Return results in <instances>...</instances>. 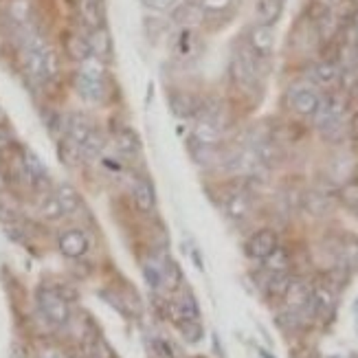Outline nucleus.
Wrapping results in <instances>:
<instances>
[{
	"label": "nucleus",
	"instance_id": "obj_37",
	"mask_svg": "<svg viewBox=\"0 0 358 358\" xmlns=\"http://www.w3.org/2000/svg\"><path fill=\"white\" fill-rule=\"evenodd\" d=\"M182 3V0H143L145 9H152V11H174L178 5Z\"/></svg>",
	"mask_w": 358,
	"mask_h": 358
},
{
	"label": "nucleus",
	"instance_id": "obj_31",
	"mask_svg": "<svg viewBox=\"0 0 358 358\" xmlns=\"http://www.w3.org/2000/svg\"><path fill=\"white\" fill-rule=\"evenodd\" d=\"M336 196H338V200L343 202V205L350 211H356L358 213V178H348L336 189Z\"/></svg>",
	"mask_w": 358,
	"mask_h": 358
},
{
	"label": "nucleus",
	"instance_id": "obj_15",
	"mask_svg": "<svg viewBox=\"0 0 358 358\" xmlns=\"http://www.w3.org/2000/svg\"><path fill=\"white\" fill-rule=\"evenodd\" d=\"M167 103L172 108V113L180 119H194L200 115V101L189 95V92H182V90H174L167 95Z\"/></svg>",
	"mask_w": 358,
	"mask_h": 358
},
{
	"label": "nucleus",
	"instance_id": "obj_33",
	"mask_svg": "<svg viewBox=\"0 0 358 358\" xmlns=\"http://www.w3.org/2000/svg\"><path fill=\"white\" fill-rule=\"evenodd\" d=\"M176 325H178L182 338L187 341V343H192V345L200 343L202 336H205V330H202L200 321H178Z\"/></svg>",
	"mask_w": 358,
	"mask_h": 358
},
{
	"label": "nucleus",
	"instance_id": "obj_18",
	"mask_svg": "<svg viewBox=\"0 0 358 358\" xmlns=\"http://www.w3.org/2000/svg\"><path fill=\"white\" fill-rule=\"evenodd\" d=\"M132 200L138 211L150 213L157 207V194H154V187L145 178H134L132 182Z\"/></svg>",
	"mask_w": 358,
	"mask_h": 358
},
{
	"label": "nucleus",
	"instance_id": "obj_17",
	"mask_svg": "<svg viewBox=\"0 0 358 358\" xmlns=\"http://www.w3.org/2000/svg\"><path fill=\"white\" fill-rule=\"evenodd\" d=\"M308 75H310V80H313L317 86H323V88H330L336 82H341V69L334 64L332 59L317 62V64H313V69H310Z\"/></svg>",
	"mask_w": 358,
	"mask_h": 358
},
{
	"label": "nucleus",
	"instance_id": "obj_30",
	"mask_svg": "<svg viewBox=\"0 0 358 358\" xmlns=\"http://www.w3.org/2000/svg\"><path fill=\"white\" fill-rule=\"evenodd\" d=\"M262 268L271 271V273H288V268H290V253L286 251L284 246H277L275 251L262 262Z\"/></svg>",
	"mask_w": 358,
	"mask_h": 358
},
{
	"label": "nucleus",
	"instance_id": "obj_5",
	"mask_svg": "<svg viewBox=\"0 0 358 358\" xmlns=\"http://www.w3.org/2000/svg\"><path fill=\"white\" fill-rule=\"evenodd\" d=\"M321 92L310 84H297L288 90V106L301 117H313L321 103Z\"/></svg>",
	"mask_w": 358,
	"mask_h": 358
},
{
	"label": "nucleus",
	"instance_id": "obj_35",
	"mask_svg": "<svg viewBox=\"0 0 358 358\" xmlns=\"http://www.w3.org/2000/svg\"><path fill=\"white\" fill-rule=\"evenodd\" d=\"M57 152H59V159L64 161L66 165H75V163H80V161H82V152H80V145H75L73 141H69L66 136L62 138V143H59Z\"/></svg>",
	"mask_w": 358,
	"mask_h": 358
},
{
	"label": "nucleus",
	"instance_id": "obj_22",
	"mask_svg": "<svg viewBox=\"0 0 358 358\" xmlns=\"http://www.w3.org/2000/svg\"><path fill=\"white\" fill-rule=\"evenodd\" d=\"M53 194L59 200V205H62V209H64L66 215H73V213H77V211L82 209V196H80V192H77L73 185L59 182L53 189Z\"/></svg>",
	"mask_w": 358,
	"mask_h": 358
},
{
	"label": "nucleus",
	"instance_id": "obj_10",
	"mask_svg": "<svg viewBox=\"0 0 358 358\" xmlns=\"http://www.w3.org/2000/svg\"><path fill=\"white\" fill-rule=\"evenodd\" d=\"M222 205H224V213H227L229 220L244 222L246 217L251 215V211H253V198H251V194H248L246 189H231L224 196Z\"/></svg>",
	"mask_w": 358,
	"mask_h": 358
},
{
	"label": "nucleus",
	"instance_id": "obj_26",
	"mask_svg": "<svg viewBox=\"0 0 358 358\" xmlns=\"http://www.w3.org/2000/svg\"><path fill=\"white\" fill-rule=\"evenodd\" d=\"M165 257V255H163ZM163 257L159 255H150L143 262V277H145V284L152 290H161L163 288Z\"/></svg>",
	"mask_w": 358,
	"mask_h": 358
},
{
	"label": "nucleus",
	"instance_id": "obj_44",
	"mask_svg": "<svg viewBox=\"0 0 358 358\" xmlns=\"http://www.w3.org/2000/svg\"><path fill=\"white\" fill-rule=\"evenodd\" d=\"M5 123V110H3V106H0V126Z\"/></svg>",
	"mask_w": 358,
	"mask_h": 358
},
{
	"label": "nucleus",
	"instance_id": "obj_28",
	"mask_svg": "<svg viewBox=\"0 0 358 358\" xmlns=\"http://www.w3.org/2000/svg\"><path fill=\"white\" fill-rule=\"evenodd\" d=\"M182 286V271L172 257H163V288L167 292H176Z\"/></svg>",
	"mask_w": 358,
	"mask_h": 358
},
{
	"label": "nucleus",
	"instance_id": "obj_25",
	"mask_svg": "<svg viewBox=\"0 0 358 358\" xmlns=\"http://www.w3.org/2000/svg\"><path fill=\"white\" fill-rule=\"evenodd\" d=\"M64 49H66V55L75 62H82L90 57V46H88V38L82 36V34H69L64 38Z\"/></svg>",
	"mask_w": 358,
	"mask_h": 358
},
{
	"label": "nucleus",
	"instance_id": "obj_11",
	"mask_svg": "<svg viewBox=\"0 0 358 358\" xmlns=\"http://www.w3.org/2000/svg\"><path fill=\"white\" fill-rule=\"evenodd\" d=\"M92 130H95V123L84 113H71L64 117V136L75 145H82Z\"/></svg>",
	"mask_w": 358,
	"mask_h": 358
},
{
	"label": "nucleus",
	"instance_id": "obj_21",
	"mask_svg": "<svg viewBox=\"0 0 358 358\" xmlns=\"http://www.w3.org/2000/svg\"><path fill=\"white\" fill-rule=\"evenodd\" d=\"M115 148L123 157L134 159L138 157V152H141V138L130 128H119L115 130Z\"/></svg>",
	"mask_w": 358,
	"mask_h": 358
},
{
	"label": "nucleus",
	"instance_id": "obj_8",
	"mask_svg": "<svg viewBox=\"0 0 358 358\" xmlns=\"http://www.w3.org/2000/svg\"><path fill=\"white\" fill-rule=\"evenodd\" d=\"M246 46L253 51V55L262 62L268 59L273 49H275V31L268 24H253L248 29V38H246Z\"/></svg>",
	"mask_w": 358,
	"mask_h": 358
},
{
	"label": "nucleus",
	"instance_id": "obj_16",
	"mask_svg": "<svg viewBox=\"0 0 358 358\" xmlns=\"http://www.w3.org/2000/svg\"><path fill=\"white\" fill-rule=\"evenodd\" d=\"M172 20L182 29H192L205 20V11H202V7L198 5V0L196 3L194 0H182V3L172 11Z\"/></svg>",
	"mask_w": 358,
	"mask_h": 358
},
{
	"label": "nucleus",
	"instance_id": "obj_24",
	"mask_svg": "<svg viewBox=\"0 0 358 358\" xmlns=\"http://www.w3.org/2000/svg\"><path fill=\"white\" fill-rule=\"evenodd\" d=\"M282 11H284V0H257L255 5V15L259 24L273 27L279 20Z\"/></svg>",
	"mask_w": 358,
	"mask_h": 358
},
{
	"label": "nucleus",
	"instance_id": "obj_32",
	"mask_svg": "<svg viewBox=\"0 0 358 358\" xmlns=\"http://www.w3.org/2000/svg\"><path fill=\"white\" fill-rule=\"evenodd\" d=\"M330 11L336 15V20L343 24V22H352L356 18V0H332L330 3Z\"/></svg>",
	"mask_w": 358,
	"mask_h": 358
},
{
	"label": "nucleus",
	"instance_id": "obj_7",
	"mask_svg": "<svg viewBox=\"0 0 358 358\" xmlns=\"http://www.w3.org/2000/svg\"><path fill=\"white\" fill-rule=\"evenodd\" d=\"M57 248L69 259H82L88 253L90 240L82 229H66L57 236Z\"/></svg>",
	"mask_w": 358,
	"mask_h": 358
},
{
	"label": "nucleus",
	"instance_id": "obj_38",
	"mask_svg": "<svg viewBox=\"0 0 358 358\" xmlns=\"http://www.w3.org/2000/svg\"><path fill=\"white\" fill-rule=\"evenodd\" d=\"M194 49V34H192V29H182V34L178 38V51L182 55H189Z\"/></svg>",
	"mask_w": 358,
	"mask_h": 358
},
{
	"label": "nucleus",
	"instance_id": "obj_36",
	"mask_svg": "<svg viewBox=\"0 0 358 358\" xmlns=\"http://www.w3.org/2000/svg\"><path fill=\"white\" fill-rule=\"evenodd\" d=\"M198 5L205 11V18L207 15H222L233 7V0H198Z\"/></svg>",
	"mask_w": 358,
	"mask_h": 358
},
{
	"label": "nucleus",
	"instance_id": "obj_9",
	"mask_svg": "<svg viewBox=\"0 0 358 358\" xmlns=\"http://www.w3.org/2000/svg\"><path fill=\"white\" fill-rule=\"evenodd\" d=\"M277 246H279L277 233L273 229H259V231H255L253 236L246 240L244 251H246V255L251 257V259L264 262L275 251Z\"/></svg>",
	"mask_w": 358,
	"mask_h": 358
},
{
	"label": "nucleus",
	"instance_id": "obj_2",
	"mask_svg": "<svg viewBox=\"0 0 358 358\" xmlns=\"http://www.w3.org/2000/svg\"><path fill=\"white\" fill-rule=\"evenodd\" d=\"M38 310L42 319L55 328H64L71 321V303L57 288L42 286L38 290Z\"/></svg>",
	"mask_w": 358,
	"mask_h": 358
},
{
	"label": "nucleus",
	"instance_id": "obj_12",
	"mask_svg": "<svg viewBox=\"0 0 358 358\" xmlns=\"http://www.w3.org/2000/svg\"><path fill=\"white\" fill-rule=\"evenodd\" d=\"M343 110H345V101L341 99L338 95L323 97L321 103H319V108H317V113L313 115L315 126L317 128H323V126H328V123H332V121L343 119Z\"/></svg>",
	"mask_w": 358,
	"mask_h": 358
},
{
	"label": "nucleus",
	"instance_id": "obj_27",
	"mask_svg": "<svg viewBox=\"0 0 358 358\" xmlns=\"http://www.w3.org/2000/svg\"><path fill=\"white\" fill-rule=\"evenodd\" d=\"M77 9H80L82 20L90 27V31L103 27V13H101L99 0H80V5H77Z\"/></svg>",
	"mask_w": 358,
	"mask_h": 358
},
{
	"label": "nucleus",
	"instance_id": "obj_42",
	"mask_svg": "<svg viewBox=\"0 0 358 358\" xmlns=\"http://www.w3.org/2000/svg\"><path fill=\"white\" fill-rule=\"evenodd\" d=\"M7 185H9V176H7L5 169L0 167V194H3V192L7 189Z\"/></svg>",
	"mask_w": 358,
	"mask_h": 358
},
{
	"label": "nucleus",
	"instance_id": "obj_20",
	"mask_svg": "<svg viewBox=\"0 0 358 358\" xmlns=\"http://www.w3.org/2000/svg\"><path fill=\"white\" fill-rule=\"evenodd\" d=\"M86 38H88V46H90V55L99 57L101 62L110 59V55H113V40H110V34L106 31V27L92 29Z\"/></svg>",
	"mask_w": 358,
	"mask_h": 358
},
{
	"label": "nucleus",
	"instance_id": "obj_45",
	"mask_svg": "<svg viewBox=\"0 0 358 358\" xmlns=\"http://www.w3.org/2000/svg\"><path fill=\"white\" fill-rule=\"evenodd\" d=\"M356 42H358V27H356Z\"/></svg>",
	"mask_w": 358,
	"mask_h": 358
},
{
	"label": "nucleus",
	"instance_id": "obj_19",
	"mask_svg": "<svg viewBox=\"0 0 358 358\" xmlns=\"http://www.w3.org/2000/svg\"><path fill=\"white\" fill-rule=\"evenodd\" d=\"M169 315L172 319L178 323V321H200V308H198V301L194 294L187 290L180 294V299L176 303H172L169 308Z\"/></svg>",
	"mask_w": 358,
	"mask_h": 358
},
{
	"label": "nucleus",
	"instance_id": "obj_6",
	"mask_svg": "<svg viewBox=\"0 0 358 358\" xmlns=\"http://www.w3.org/2000/svg\"><path fill=\"white\" fill-rule=\"evenodd\" d=\"M334 194L332 189H325V187H315V189H308L301 196V207L306 213L313 217H325L330 215L334 209Z\"/></svg>",
	"mask_w": 358,
	"mask_h": 358
},
{
	"label": "nucleus",
	"instance_id": "obj_40",
	"mask_svg": "<svg viewBox=\"0 0 358 358\" xmlns=\"http://www.w3.org/2000/svg\"><path fill=\"white\" fill-rule=\"evenodd\" d=\"M38 358H66V356H64V352L57 350V348H46V350L40 352Z\"/></svg>",
	"mask_w": 358,
	"mask_h": 358
},
{
	"label": "nucleus",
	"instance_id": "obj_43",
	"mask_svg": "<svg viewBox=\"0 0 358 358\" xmlns=\"http://www.w3.org/2000/svg\"><path fill=\"white\" fill-rule=\"evenodd\" d=\"M350 130L354 134V138H358V113L352 115V121H350Z\"/></svg>",
	"mask_w": 358,
	"mask_h": 358
},
{
	"label": "nucleus",
	"instance_id": "obj_47",
	"mask_svg": "<svg viewBox=\"0 0 358 358\" xmlns=\"http://www.w3.org/2000/svg\"><path fill=\"white\" fill-rule=\"evenodd\" d=\"M356 3H358V0H356Z\"/></svg>",
	"mask_w": 358,
	"mask_h": 358
},
{
	"label": "nucleus",
	"instance_id": "obj_29",
	"mask_svg": "<svg viewBox=\"0 0 358 358\" xmlns=\"http://www.w3.org/2000/svg\"><path fill=\"white\" fill-rule=\"evenodd\" d=\"M103 148H106V138L103 134L95 128L90 132V136L86 138V141L80 145V152H82V159L84 161H92V159H99L103 154Z\"/></svg>",
	"mask_w": 358,
	"mask_h": 358
},
{
	"label": "nucleus",
	"instance_id": "obj_39",
	"mask_svg": "<svg viewBox=\"0 0 358 358\" xmlns=\"http://www.w3.org/2000/svg\"><path fill=\"white\" fill-rule=\"evenodd\" d=\"M152 348L161 358H174V350H172V345H169V341H165V338H154Z\"/></svg>",
	"mask_w": 358,
	"mask_h": 358
},
{
	"label": "nucleus",
	"instance_id": "obj_4",
	"mask_svg": "<svg viewBox=\"0 0 358 358\" xmlns=\"http://www.w3.org/2000/svg\"><path fill=\"white\" fill-rule=\"evenodd\" d=\"M310 306H313L315 321L330 323L336 313V292L321 279L319 284L310 288Z\"/></svg>",
	"mask_w": 358,
	"mask_h": 358
},
{
	"label": "nucleus",
	"instance_id": "obj_41",
	"mask_svg": "<svg viewBox=\"0 0 358 358\" xmlns=\"http://www.w3.org/2000/svg\"><path fill=\"white\" fill-rule=\"evenodd\" d=\"M11 138H9V134L3 130V126H0V150H7V148H11Z\"/></svg>",
	"mask_w": 358,
	"mask_h": 358
},
{
	"label": "nucleus",
	"instance_id": "obj_34",
	"mask_svg": "<svg viewBox=\"0 0 358 358\" xmlns=\"http://www.w3.org/2000/svg\"><path fill=\"white\" fill-rule=\"evenodd\" d=\"M319 132H321V136L325 138V141H330V143H338V141H343V136L348 134V128H345L343 119H338V121H332V123H328V126L319 128Z\"/></svg>",
	"mask_w": 358,
	"mask_h": 358
},
{
	"label": "nucleus",
	"instance_id": "obj_14",
	"mask_svg": "<svg viewBox=\"0 0 358 358\" xmlns=\"http://www.w3.org/2000/svg\"><path fill=\"white\" fill-rule=\"evenodd\" d=\"M7 15L9 20L22 31H31L34 29V20H36V9L31 0H9L7 3Z\"/></svg>",
	"mask_w": 358,
	"mask_h": 358
},
{
	"label": "nucleus",
	"instance_id": "obj_23",
	"mask_svg": "<svg viewBox=\"0 0 358 358\" xmlns=\"http://www.w3.org/2000/svg\"><path fill=\"white\" fill-rule=\"evenodd\" d=\"M38 213H40L42 220H46V222H57V220H62V217H66L64 209H62L59 200L55 198L53 192H42L40 194Z\"/></svg>",
	"mask_w": 358,
	"mask_h": 358
},
{
	"label": "nucleus",
	"instance_id": "obj_1",
	"mask_svg": "<svg viewBox=\"0 0 358 358\" xmlns=\"http://www.w3.org/2000/svg\"><path fill=\"white\" fill-rule=\"evenodd\" d=\"M75 88L80 97L86 101H103L106 97V62L90 55L80 64V71L75 73Z\"/></svg>",
	"mask_w": 358,
	"mask_h": 358
},
{
	"label": "nucleus",
	"instance_id": "obj_3",
	"mask_svg": "<svg viewBox=\"0 0 358 358\" xmlns=\"http://www.w3.org/2000/svg\"><path fill=\"white\" fill-rule=\"evenodd\" d=\"M231 75H233V82H236L240 88H244V90L257 88V84H259V59L253 55V51L248 49V46H242V49L233 55Z\"/></svg>",
	"mask_w": 358,
	"mask_h": 358
},
{
	"label": "nucleus",
	"instance_id": "obj_13",
	"mask_svg": "<svg viewBox=\"0 0 358 358\" xmlns=\"http://www.w3.org/2000/svg\"><path fill=\"white\" fill-rule=\"evenodd\" d=\"M222 130L224 128L217 126V123L198 117L196 126L192 130V141L198 145H205V148H217L222 141Z\"/></svg>",
	"mask_w": 358,
	"mask_h": 358
},
{
	"label": "nucleus",
	"instance_id": "obj_46",
	"mask_svg": "<svg viewBox=\"0 0 358 358\" xmlns=\"http://www.w3.org/2000/svg\"><path fill=\"white\" fill-rule=\"evenodd\" d=\"M328 3H332V0H328Z\"/></svg>",
	"mask_w": 358,
	"mask_h": 358
}]
</instances>
